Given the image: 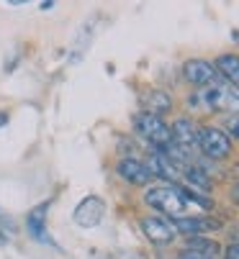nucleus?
<instances>
[{"instance_id":"nucleus-1","label":"nucleus","mask_w":239,"mask_h":259,"mask_svg":"<svg viewBox=\"0 0 239 259\" xmlns=\"http://www.w3.org/2000/svg\"><path fill=\"white\" fill-rule=\"evenodd\" d=\"M144 203L159 213L170 215L173 221L175 218H183V215H190L193 205L188 203V198L183 195V185H154V188H147L144 193Z\"/></svg>"},{"instance_id":"nucleus-2","label":"nucleus","mask_w":239,"mask_h":259,"mask_svg":"<svg viewBox=\"0 0 239 259\" xmlns=\"http://www.w3.org/2000/svg\"><path fill=\"white\" fill-rule=\"evenodd\" d=\"M193 103L203 105L206 110L214 113H239V90L231 88L229 82H214L209 88H203L201 93H195Z\"/></svg>"},{"instance_id":"nucleus-3","label":"nucleus","mask_w":239,"mask_h":259,"mask_svg":"<svg viewBox=\"0 0 239 259\" xmlns=\"http://www.w3.org/2000/svg\"><path fill=\"white\" fill-rule=\"evenodd\" d=\"M134 131L154 146V152H165L167 146L173 144V131L170 126L165 123V118H159V116H152V113H136L134 116Z\"/></svg>"},{"instance_id":"nucleus-4","label":"nucleus","mask_w":239,"mask_h":259,"mask_svg":"<svg viewBox=\"0 0 239 259\" xmlns=\"http://www.w3.org/2000/svg\"><path fill=\"white\" fill-rule=\"evenodd\" d=\"M198 149H201L209 159H226L231 154V139L224 128L201 126L198 128Z\"/></svg>"},{"instance_id":"nucleus-5","label":"nucleus","mask_w":239,"mask_h":259,"mask_svg":"<svg viewBox=\"0 0 239 259\" xmlns=\"http://www.w3.org/2000/svg\"><path fill=\"white\" fill-rule=\"evenodd\" d=\"M103 215H106V203L98 195L83 198L75 205V210H72V221L77 226H83V229H95L103 221Z\"/></svg>"},{"instance_id":"nucleus-6","label":"nucleus","mask_w":239,"mask_h":259,"mask_svg":"<svg viewBox=\"0 0 239 259\" xmlns=\"http://www.w3.org/2000/svg\"><path fill=\"white\" fill-rule=\"evenodd\" d=\"M142 231H144V236L152 241V244H157V246H167V244H173L175 241V229H173V221H167V218H159V215H147V218H142Z\"/></svg>"},{"instance_id":"nucleus-7","label":"nucleus","mask_w":239,"mask_h":259,"mask_svg":"<svg viewBox=\"0 0 239 259\" xmlns=\"http://www.w3.org/2000/svg\"><path fill=\"white\" fill-rule=\"evenodd\" d=\"M173 229L178 234L193 239V236H201V234H209V231L221 229V221L209 218V215H183V218H175L173 221Z\"/></svg>"},{"instance_id":"nucleus-8","label":"nucleus","mask_w":239,"mask_h":259,"mask_svg":"<svg viewBox=\"0 0 239 259\" xmlns=\"http://www.w3.org/2000/svg\"><path fill=\"white\" fill-rule=\"evenodd\" d=\"M116 172H118V177H121V180H126L129 185H136V188H144V185H149V182H152V177H154V175L149 172L147 162L134 159V157H124V159H118Z\"/></svg>"},{"instance_id":"nucleus-9","label":"nucleus","mask_w":239,"mask_h":259,"mask_svg":"<svg viewBox=\"0 0 239 259\" xmlns=\"http://www.w3.org/2000/svg\"><path fill=\"white\" fill-rule=\"evenodd\" d=\"M183 77L190 82V85H198V88H209L216 82V67L209 62V59H188L183 64Z\"/></svg>"},{"instance_id":"nucleus-10","label":"nucleus","mask_w":239,"mask_h":259,"mask_svg":"<svg viewBox=\"0 0 239 259\" xmlns=\"http://www.w3.org/2000/svg\"><path fill=\"white\" fill-rule=\"evenodd\" d=\"M47 210H49V200H47V203H42L39 208H33V210L28 213V218H26V229H28L31 239L42 241V244H52V246H54V241L49 239V231H47Z\"/></svg>"},{"instance_id":"nucleus-11","label":"nucleus","mask_w":239,"mask_h":259,"mask_svg":"<svg viewBox=\"0 0 239 259\" xmlns=\"http://www.w3.org/2000/svg\"><path fill=\"white\" fill-rule=\"evenodd\" d=\"M198 128H201V126H195V121H190V118H178V121L170 126L173 141H175L178 146H183V149L193 152L195 146H198Z\"/></svg>"},{"instance_id":"nucleus-12","label":"nucleus","mask_w":239,"mask_h":259,"mask_svg":"<svg viewBox=\"0 0 239 259\" xmlns=\"http://www.w3.org/2000/svg\"><path fill=\"white\" fill-rule=\"evenodd\" d=\"M142 105H144V113H152V116L162 118L165 113L173 110V98L165 90H149V93H144Z\"/></svg>"},{"instance_id":"nucleus-13","label":"nucleus","mask_w":239,"mask_h":259,"mask_svg":"<svg viewBox=\"0 0 239 259\" xmlns=\"http://www.w3.org/2000/svg\"><path fill=\"white\" fill-rule=\"evenodd\" d=\"M214 67H216V75L224 77V82L239 90V57L236 54H221L214 62Z\"/></svg>"},{"instance_id":"nucleus-14","label":"nucleus","mask_w":239,"mask_h":259,"mask_svg":"<svg viewBox=\"0 0 239 259\" xmlns=\"http://www.w3.org/2000/svg\"><path fill=\"white\" fill-rule=\"evenodd\" d=\"M183 180L190 185V190H198V193H209V190H211L209 175H206L201 167H195V164H185V167H183Z\"/></svg>"},{"instance_id":"nucleus-15","label":"nucleus","mask_w":239,"mask_h":259,"mask_svg":"<svg viewBox=\"0 0 239 259\" xmlns=\"http://www.w3.org/2000/svg\"><path fill=\"white\" fill-rule=\"evenodd\" d=\"M185 249H195V251H203V254H211V256H219V244L206 239V236H193L188 239Z\"/></svg>"},{"instance_id":"nucleus-16","label":"nucleus","mask_w":239,"mask_h":259,"mask_svg":"<svg viewBox=\"0 0 239 259\" xmlns=\"http://www.w3.org/2000/svg\"><path fill=\"white\" fill-rule=\"evenodd\" d=\"M224 131L229 134V139H236V141H239V116H229Z\"/></svg>"},{"instance_id":"nucleus-17","label":"nucleus","mask_w":239,"mask_h":259,"mask_svg":"<svg viewBox=\"0 0 239 259\" xmlns=\"http://www.w3.org/2000/svg\"><path fill=\"white\" fill-rule=\"evenodd\" d=\"M175 259H216L211 254H203V251H195V249H183Z\"/></svg>"},{"instance_id":"nucleus-18","label":"nucleus","mask_w":239,"mask_h":259,"mask_svg":"<svg viewBox=\"0 0 239 259\" xmlns=\"http://www.w3.org/2000/svg\"><path fill=\"white\" fill-rule=\"evenodd\" d=\"M224 259H239V241H231L224 251Z\"/></svg>"},{"instance_id":"nucleus-19","label":"nucleus","mask_w":239,"mask_h":259,"mask_svg":"<svg viewBox=\"0 0 239 259\" xmlns=\"http://www.w3.org/2000/svg\"><path fill=\"white\" fill-rule=\"evenodd\" d=\"M229 198H231V203H234V205H239V182H234V185H231Z\"/></svg>"},{"instance_id":"nucleus-20","label":"nucleus","mask_w":239,"mask_h":259,"mask_svg":"<svg viewBox=\"0 0 239 259\" xmlns=\"http://www.w3.org/2000/svg\"><path fill=\"white\" fill-rule=\"evenodd\" d=\"M8 123V113H6V110H0V126H6Z\"/></svg>"},{"instance_id":"nucleus-21","label":"nucleus","mask_w":239,"mask_h":259,"mask_svg":"<svg viewBox=\"0 0 239 259\" xmlns=\"http://www.w3.org/2000/svg\"><path fill=\"white\" fill-rule=\"evenodd\" d=\"M103 259H108V256H103Z\"/></svg>"}]
</instances>
